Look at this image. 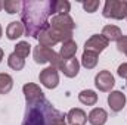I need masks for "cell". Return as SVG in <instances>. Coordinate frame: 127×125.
Segmentation results:
<instances>
[{"mask_svg": "<svg viewBox=\"0 0 127 125\" xmlns=\"http://www.w3.org/2000/svg\"><path fill=\"white\" fill-rule=\"evenodd\" d=\"M62 113L46 99L32 106H27L22 125H53Z\"/></svg>", "mask_w": 127, "mask_h": 125, "instance_id": "7a4b0ae2", "label": "cell"}, {"mask_svg": "<svg viewBox=\"0 0 127 125\" xmlns=\"http://www.w3.org/2000/svg\"><path fill=\"white\" fill-rule=\"evenodd\" d=\"M49 24H50V28L68 35H72V31L75 28V24L69 15H55Z\"/></svg>", "mask_w": 127, "mask_h": 125, "instance_id": "8992f818", "label": "cell"}, {"mask_svg": "<svg viewBox=\"0 0 127 125\" xmlns=\"http://www.w3.org/2000/svg\"><path fill=\"white\" fill-rule=\"evenodd\" d=\"M66 119L71 125H84L87 122V115L83 109H78V107H74L68 112L66 115Z\"/></svg>", "mask_w": 127, "mask_h": 125, "instance_id": "4fadbf2b", "label": "cell"}, {"mask_svg": "<svg viewBox=\"0 0 127 125\" xmlns=\"http://www.w3.org/2000/svg\"><path fill=\"white\" fill-rule=\"evenodd\" d=\"M96 63H97V53L84 50L83 52V56H81V65L86 69H93L96 66Z\"/></svg>", "mask_w": 127, "mask_h": 125, "instance_id": "d6986e66", "label": "cell"}, {"mask_svg": "<svg viewBox=\"0 0 127 125\" xmlns=\"http://www.w3.org/2000/svg\"><path fill=\"white\" fill-rule=\"evenodd\" d=\"M108 44H109V41L100 34H95V35H92L87 41H86V44H84V50H89V52H95V53H100V52H103L106 47H108Z\"/></svg>", "mask_w": 127, "mask_h": 125, "instance_id": "9c48e42d", "label": "cell"}, {"mask_svg": "<svg viewBox=\"0 0 127 125\" xmlns=\"http://www.w3.org/2000/svg\"><path fill=\"white\" fill-rule=\"evenodd\" d=\"M114 84H115V81L109 71H100L95 77V85L100 91H111Z\"/></svg>", "mask_w": 127, "mask_h": 125, "instance_id": "30bf717a", "label": "cell"}, {"mask_svg": "<svg viewBox=\"0 0 127 125\" xmlns=\"http://www.w3.org/2000/svg\"><path fill=\"white\" fill-rule=\"evenodd\" d=\"M7 65H9V68H12L13 71H21V69L24 68V65H25V59L19 58V56L13 52V53H10L9 58H7Z\"/></svg>", "mask_w": 127, "mask_h": 125, "instance_id": "603a6c76", "label": "cell"}, {"mask_svg": "<svg viewBox=\"0 0 127 125\" xmlns=\"http://www.w3.org/2000/svg\"><path fill=\"white\" fill-rule=\"evenodd\" d=\"M78 100L83 103V104H87V106H93L96 102H97V94L92 90H83L78 94Z\"/></svg>", "mask_w": 127, "mask_h": 125, "instance_id": "ffe728a7", "label": "cell"}, {"mask_svg": "<svg viewBox=\"0 0 127 125\" xmlns=\"http://www.w3.org/2000/svg\"><path fill=\"white\" fill-rule=\"evenodd\" d=\"M69 40H72V35L56 31V30L50 28V25L47 30H44L38 35V43H40V46H44V47H53L58 43H65Z\"/></svg>", "mask_w": 127, "mask_h": 125, "instance_id": "277c9868", "label": "cell"}, {"mask_svg": "<svg viewBox=\"0 0 127 125\" xmlns=\"http://www.w3.org/2000/svg\"><path fill=\"white\" fill-rule=\"evenodd\" d=\"M64 118H65V116H64V115H61V116L55 121V124H53V125H66V122H65V119H64Z\"/></svg>", "mask_w": 127, "mask_h": 125, "instance_id": "83f0119b", "label": "cell"}, {"mask_svg": "<svg viewBox=\"0 0 127 125\" xmlns=\"http://www.w3.org/2000/svg\"><path fill=\"white\" fill-rule=\"evenodd\" d=\"M24 25H22V22H18V21H13V22H10L9 25H7V28H6V35H7V38L9 40H16V38H19L22 34H24Z\"/></svg>", "mask_w": 127, "mask_h": 125, "instance_id": "e0dca14e", "label": "cell"}, {"mask_svg": "<svg viewBox=\"0 0 127 125\" xmlns=\"http://www.w3.org/2000/svg\"><path fill=\"white\" fill-rule=\"evenodd\" d=\"M58 69L62 71L65 77L74 78V77H77V74H78V71H80V62H78L75 58H72V59H69V61H62V59H61V63H59Z\"/></svg>", "mask_w": 127, "mask_h": 125, "instance_id": "8fae6325", "label": "cell"}, {"mask_svg": "<svg viewBox=\"0 0 127 125\" xmlns=\"http://www.w3.org/2000/svg\"><path fill=\"white\" fill-rule=\"evenodd\" d=\"M106 119H108V113L102 107H95L87 116V121L92 125H103L106 122Z\"/></svg>", "mask_w": 127, "mask_h": 125, "instance_id": "9a60e30c", "label": "cell"}, {"mask_svg": "<svg viewBox=\"0 0 127 125\" xmlns=\"http://www.w3.org/2000/svg\"><path fill=\"white\" fill-rule=\"evenodd\" d=\"M102 35L108 40V41H118L123 34H121V30L115 25H105L102 28Z\"/></svg>", "mask_w": 127, "mask_h": 125, "instance_id": "ac0fdd59", "label": "cell"}, {"mask_svg": "<svg viewBox=\"0 0 127 125\" xmlns=\"http://www.w3.org/2000/svg\"><path fill=\"white\" fill-rule=\"evenodd\" d=\"M13 87V80L9 74H0V94H7Z\"/></svg>", "mask_w": 127, "mask_h": 125, "instance_id": "44dd1931", "label": "cell"}, {"mask_svg": "<svg viewBox=\"0 0 127 125\" xmlns=\"http://www.w3.org/2000/svg\"><path fill=\"white\" fill-rule=\"evenodd\" d=\"M83 7H84L86 12L93 13V12H96V9L99 7V1H97V0H87V1H83Z\"/></svg>", "mask_w": 127, "mask_h": 125, "instance_id": "d4e9b609", "label": "cell"}, {"mask_svg": "<svg viewBox=\"0 0 127 125\" xmlns=\"http://www.w3.org/2000/svg\"><path fill=\"white\" fill-rule=\"evenodd\" d=\"M102 13L105 18L124 19L127 18V1L126 0H106Z\"/></svg>", "mask_w": 127, "mask_h": 125, "instance_id": "3957f363", "label": "cell"}, {"mask_svg": "<svg viewBox=\"0 0 127 125\" xmlns=\"http://www.w3.org/2000/svg\"><path fill=\"white\" fill-rule=\"evenodd\" d=\"M22 3L24 1H19V0H4L3 1V7L7 13L13 15V13H18L22 10Z\"/></svg>", "mask_w": 127, "mask_h": 125, "instance_id": "7402d4cb", "label": "cell"}, {"mask_svg": "<svg viewBox=\"0 0 127 125\" xmlns=\"http://www.w3.org/2000/svg\"><path fill=\"white\" fill-rule=\"evenodd\" d=\"M117 72H118V75H120L121 78H127V63H123V65H120Z\"/></svg>", "mask_w": 127, "mask_h": 125, "instance_id": "4316f807", "label": "cell"}, {"mask_svg": "<svg viewBox=\"0 0 127 125\" xmlns=\"http://www.w3.org/2000/svg\"><path fill=\"white\" fill-rule=\"evenodd\" d=\"M52 0H28L22 3L21 19L27 35L38 38V35L49 28V15H50Z\"/></svg>", "mask_w": 127, "mask_h": 125, "instance_id": "6da1fadb", "label": "cell"}, {"mask_svg": "<svg viewBox=\"0 0 127 125\" xmlns=\"http://www.w3.org/2000/svg\"><path fill=\"white\" fill-rule=\"evenodd\" d=\"M34 61L37 63H50L52 66L58 68L61 63V58L59 53H56L53 49L50 47H44V46H37L34 47Z\"/></svg>", "mask_w": 127, "mask_h": 125, "instance_id": "5b68a950", "label": "cell"}, {"mask_svg": "<svg viewBox=\"0 0 127 125\" xmlns=\"http://www.w3.org/2000/svg\"><path fill=\"white\" fill-rule=\"evenodd\" d=\"M108 104L112 112H120L126 104V96L121 91H111L108 94Z\"/></svg>", "mask_w": 127, "mask_h": 125, "instance_id": "7c38bea8", "label": "cell"}, {"mask_svg": "<svg viewBox=\"0 0 127 125\" xmlns=\"http://www.w3.org/2000/svg\"><path fill=\"white\" fill-rule=\"evenodd\" d=\"M30 49H31V46H30L27 41H19V43L15 46V53H16L19 58L25 59V58L30 55Z\"/></svg>", "mask_w": 127, "mask_h": 125, "instance_id": "cb8c5ba5", "label": "cell"}, {"mask_svg": "<svg viewBox=\"0 0 127 125\" xmlns=\"http://www.w3.org/2000/svg\"><path fill=\"white\" fill-rule=\"evenodd\" d=\"M117 47L120 52H123L124 55H127V35H123L118 41H117Z\"/></svg>", "mask_w": 127, "mask_h": 125, "instance_id": "484cf974", "label": "cell"}, {"mask_svg": "<svg viewBox=\"0 0 127 125\" xmlns=\"http://www.w3.org/2000/svg\"><path fill=\"white\" fill-rule=\"evenodd\" d=\"M1 32L3 31H1V25H0V38H1Z\"/></svg>", "mask_w": 127, "mask_h": 125, "instance_id": "4dcf8cb0", "label": "cell"}, {"mask_svg": "<svg viewBox=\"0 0 127 125\" xmlns=\"http://www.w3.org/2000/svg\"><path fill=\"white\" fill-rule=\"evenodd\" d=\"M71 9V3L66 0H52L50 4V15H68Z\"/></svg>", "mask_w": 127, "mask_h": 125, "instance_id": "2e32d148", "label": "cell"}, {"mask_svg": "<svg viewBox=\"0 0 127 125\" xmlns=\"http://www.w3.org/2000/svg\"><path fill=\"white\" fill-rule=\"evenodd\" d=\"M77 53V43L74 40H69V41H65L62 43V47L59 50V58L62 61H69L75 56Z\"/></svg>", "mask_w": 127, "mask_h": 125, "instance_id": "5bb4252c", "label": "cell"}, {"mask_svg": "<svg viewBox=\"0 0 127 125\" xmlns=\"http://www.w3.org/2000/svg\"><path fill=\"white\" fill-rule=\"evenodd\" d=\"M40 83L46 87V88H56L59 84V74H58V68L55 66H47L46 69H43L38 75Z\"/></svg>", "mask_w": 127, "mask_h": 125, "instance_id": "52a82bcc", "label": "cell"}, {"mask_svg": "<svg viewBox=\"0 0 127 125\" xmlns=\"http://www.w3.org/2000/svg\"><path fill=\"white\" fill-rule=\"evenodd\" d=\"M22 91L25 94V102H27V106H32L35 103H40L41 100H44V94L40 90V87L37 84H32L28 83L22 87Z\"/></svg>", "mask_w": 127, "mask_h": 125, "instance_id": "ba28073f", "label": "cell"}, {"mask_svg": "<svg viewBox=\"0 0 127 125\" xmlns=\"http://www.w3.org/2000/svg\"><path fill=\"white\" fill-rule=\"evenodd\" d=\"M1 59H3V50L0 49V62H1Z\"/></svg>", "mask_w": 127, "mask_h": 125, "instance_id": "f1b7e54d", "label": "cell"}, {"mask_svg": "<svg viewBox=\"0 0 127 125\" xmlns=\"http://www.w3.org/2000/svg\"><path fill=\"white\" fill-rule=\"evenodd\" d=\"M1 7H3V1L0 0V10H1Z\"/></svg>", "mask_w": 127, "mask_h": 125, "instance_id": "f546056e", "label": "cell"}]
</instances>
